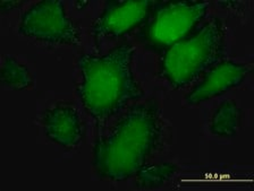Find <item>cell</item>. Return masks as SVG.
Returning a JSON list of instances; mask_svg holds the SVG:
<instances>
[{
    "instance_id": "6da1fadb",
    "label": "cell",
    "mask_w": 254,
    "mask_h": 191,
    "mask_svg": "<svg viewBox=\"0 0 254 191\" xmlns=\"http://www.w3.org/2000/svg\"><path fill=\"white\" fill-rule=\"evenodd\" d=\"M165 135L160 103L149 97L130 105L101 129L92 149V166L102 180H128L160 148Z\"/></svg>"
},
{
    "instance_id": "8fae6325",
    "label": "cell",
    "mask_w": 254,
    "mask_h": 191,
    "mask_svg": "<svg viewBox=\"0 0 254 191\" xmlns=\"http://www.w3.org/2000/svg\"><path fill=\"white\" fill-rule=\"evenodd\" d=\"M19 5H22L21 1H2L0 7H1L2 13H5L6 8H8V9H13V8L19 7Z\"/></svg>"
},
{
    "instance_id": "52a82bcc",
    "label": "cell",
    "mask_w": 254,
    "mask_h": 191,
    "mask_svg": "<svg viewBox=\"0 0 254 191\" xmlns=\"http://www.w3.org/2000/svg\"><path fill=\"white\" fill-rule=\"evenodd\" d=\"M250 74V68L244 63L230 59H222L211 67L193 85L185 95L184 101L190 106L220 96L228 91L240 86Z\"/></svg>"
},
{
    "instance_id": "9c48e42d",
    "label": "cell",
    "mask_w": 254,
    "mask_h": 191,
    "mask_svg": "<svg viewBox=\"0 0 254 191\" xmlns=\"http://www.w3.org/2000/svg\"><path fill=\"white\" fill-rule=\"evenodd\" d=\"M242 110L235 99L222 101L212 112L209 130L219 138L235 137L241 127Z\"/></svg>"
},
{
    "instance_id": "30bf717a",
    "label": "cell",
    "mask_w": 254,
    "mask_h": 191,
    "mask_svg": "<svg viewBox=\"0 0 254 191\" xmlns=\"http://www.w3.org/2000/svg\"><path fill=\"white\" fill-rule=\"evenodd\" d=\"M0 73V81L3 89L23 91L31 89L34 84L30 69L13 55L3 57Z\"/></svg>"
},
{
    "instance_id": "5b68a950",
    "label": "cell",
    "mask_w": 254,
    "mask_h": 191,
    "mask_svg": "<svg viewBox=\"0 0 254 191\" xmlns=\"http://www.w3.org/2000/svg\"><path fill=\"white\" fill-rule=\"evenodd\" d=\"M22 37L51 46L78 47L81 31L62 0H43L24 11L18 26Z\"/></svg>"
},
{
    "instance_id": "277c9868",
    "label": "cell",
    "mask_w": 254,
    "mask_h": 191,
    "mask_svg": "<svg viewBox=\"0 0 254 191\" xmlns=\"http://www.w3.org/2000/svg\"><path fill=\"white\" fill-rule=\"evenodd\" d=\"M210 5L211 2L198 0L157 1L138 30L137 38L149 49L164 52L208 18Z\"/></svg>"
},
{
    "instance_id": "7a4b0ae2",
    "label": "cell",
    "mask_w": 254,
    "mask_h": 191,
    "mask_svg": "<svg viewBox=\"0 0 254 191\" xmlns=\"http://www.w3.org/2000/svg\"><path fill=\"white\" fill-rule=\"evenodd\" d=\"M134 55L135 47L125 42L106 53H84L77 59V97L98 128L103 129L144 97L133 70Z\"/></svg>"
},
{
    "instance_id": "ba28073f",
    "label": "cell",
    "mask_w": 254,
    "mask_h": 191,
    "mask_svg": "<svg viewBox=\"0 0 254 191\" xmlns=\"http://www.w3.org/2000/svg\"><path fill=\"white\" fill-rule=\"evenodd\" d=\"M45 136L54 144L66 149L79 146L84 137V122L73 103L56 102L42 115Z\"/></svg>"
},
{
    "instance_id": "8992f818",
    "label": "cell",
    "mask_w": 254,
    "mask_h": 191,
    "mask_svg": "<svg viewBox=\"0 0 254 191\" xmlns=\"http://www.w3.org/2000/svg\"><path fill=\"white\" fill-rule=\"evenodd\" d=\"M157 1L151 0H111L91 27L94 40L117 39L145 23Z\"/></svg>"
},
{
    "instance_id": "3957f363",
    "label": "cell",
    "mask_w": 254,
    "mask_h": 191,
    "mask_svg": "<svg viewBox=\"0 0 254 191\" xmlns=\"http://www.w3.org/2000/svg\"><path fill=\"white\" fill-rule=\"evenodd\" d=\"M225 50L224 22L218 17L205 18L192 33L162 52L160 76L174 90H184L225 59Z\"/></svg>"
}]
</instances>
